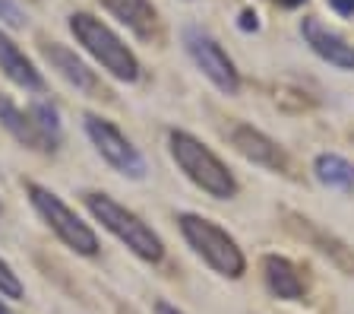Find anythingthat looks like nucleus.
<instances>
[{
  "label": "nucleus",
  "mask_w": 354,
  "mask_h": 314,
  "mask_svg": "<svg viewBox=\"0 0 354 314\" xmlns=\"http://www.w3.org/2000/svg\"><path fill=\"white\" fill-rule=\"evenodd\" d=\"M86 209L102 223V229H108L120 245H127V251L140 257L146 263H158L165 257V241L158 238V232H152V225L142 223L133 209H127L124 203H118L114 197L98 194V191H88L82 197Z\"/></svg>",
  "instance_id": "1"
},
{
  "label": "nucleus",
  "mask_w": 354,
  "mask_h": 314,
  "mask_svg": "<svg viewBox=\"0 0 354 314\" xmlns=\"http://www.w3.org/2000/svg\"><path fill=\"white\" fill-rule=\"evenodd\" d=\"M168 150L177 168L215 200H231L237 194V178L228 172V165L221 162L206 143H199L187 130H171L168 134Z\"/></svg>",
  "instance_id": "2"
},
{
  "label": "nucleus",
  "mask_w": 354,
  "mask_h": 314,
  "mask_svg": "<svg viewBox=\"0 0 354 314\" xmlns=\"http://www.w3.org/2000/svg\"><path fill=\"white\" fill-rule=\"evenodd\" d=\"M70 32L76 35L82 48H86L102 70H108L114 80L136 82L140 80V60L130 48L124 45V38L118 32L104 26L98 16L92 13H73L70 16Z\"/></svg>",
  "instance_id": "3"
},
{
  "label": "nucleus",
  "mask_w": 354,
  "mask_h": 314,
  "mask_svg": "<svg viewBox=\"0 0 354 314\" xmlns=\"http://www.w3.org/2000/svg\"><path fill=\"white\" fill-rule=\"evenodd\" d=\"M177 225H180V235L187 238V245H190L215 273H221V277H228V279L243 277L247 257H243L237 241L231 238L221 225H215L212 219H206V216H196V213H180Z\"/></svg>",
  "instance_id": "4"
},
{
  "label": "nucleus",
  "mask_w": 354,
  "mask_h": 314,
  "mask_svg": "<svg viewBox=\"0 0 354 314\" xmlns=\"http://www.w3.org/2000/svg\"><path fill=\"white\" fill-rule=\"evenodd\" d=\"M26 194H29L35 213L44 219V225H48V229H51L70 251H76V254H82V257H95L98 254L95 232H92V229H88L73 209L54 194V191H48V187H41V184H29L26 187Z\"/></svg>",
  "instance_id": "5"
},
{
  "label": "nucleus",
  "mask_w": 354,
  "mask_h": 314,
  "mask_svg": "<svg viewBox=\"0 0 354 314\" xmlns=\"http://www.w3.org/2000/svg\"><path fill=\"white\" fill-rule=\"evenodd\" d=\"M184 48H187V54H190V60L203 70V76H206L218 92H225V96H237V92H241V73H237L234 60L228 58V51H225L209 32L196 29V26L184 29Z\"/></svg>",
  "instance_id": "6"
},
{
  "label": "nucleus",
  "mask_w": 354,
  "mask_h": 314,
  "mask_svg": "<svg viewBox=\"0 0 354 314\" xmlns=\"http://www.w3.org/2000/svg\"><path fill=\"white\" fill-rule=\"evenodd\" d=\"M82 128H86V137L92 140L95 152L114 172L127 175V178H142V175H146V159L127 140V134H120V128H114L111 121L98 118V114H86Z\"/></svg>",
  "instance_id": "7"
},
{
  "label": "nucleus",
  "mask_w": 354,
  "mask_h": 314,
  "mask_svg": "<svg viewBox=\"0 0 354 314\" xmlns=\"http://www.w3.org/2000/svg\"><path fill=\"white\" fill-rule=\"evenodd\" d=\"M228 140H231V146L247 159V162L263 165V168H269V172H281V175L291 172V156L281 150L272 137H266L263 130H257V128H250V124H241V121H237V124H231L228 128Z\"/></svg>",
  "instance_id": "8"
},
{
  "label": "nucleus",
  "mask_w": 354,
  "mask_h": 314,
  "mask_svg": "<svg viewBox=\"0 0 354 314\" xmlns=\"http://www.w3.org/2000/svg\"><path fill=\"white\" fill-rule=\"evenodd\" d=\"M285 229L295 235V238H301L304 245L317 247L319 254H323L326 261L335 263L342 273L354 277V247H348L342 238H335L332 232H326L323 225H317L313 219H307V216H301V213H291V209H288L285 213Z\"/></svg>",
  "instance_id": "9"
},
{
  "label": "nucleus",
  "mask_w": 354,
  "mask_h": 314,
  "mask_svg": "<svg viewBox=\"0 0 354 314\" xmlns=\"http://www.w3.org/2000/svg\"><path fill=\"white\" fill-rule=\"evenodd\" d=\"M41 54H44V60L51 64V70H57V73L64 76V80L70 82L76 92H82V96H88V98L108 96V89H104L102 76H98L95 70L88 67V64H86V60H82L76 51H70L66 45H60V42H44V45H41Z\"/></svg>",
  "instance_id": "10"
},
{
  "label": "nucleus",
  "mask_w": 354,
  "mask_h": 314,
  "mask_svg": "<svg viewBox=\"0 0 354 314\" xmlns=\"http://www.w3.org/2000/svg\"><path fill=\"white\" fill-rule=\"evenodd\" d=\"M301 35L310 45V51L317 58H323L326 64H332L339 70H354V45H348L339 32L326 29L319 19L307 16V19H301Z\"/></svg>",
  "instance_id": "11"
},
{
  "label": "nucleus",
  "mask_w": 354,
  "mask_h": 314,
  "mask_svg": "<svg viewBox=\"0 0 354 314\" xmlns=\"http://www.w3.org/2000/svg\"><path fill=\"white\" fill-rule=\"evenodd\" d=\"M263 283L281 302H301L307 295V283H304L301 270L288 257H279V254L263 257Z\"/></svg>",
  "instance_id": "12"
},
{
  "label": "nucleus",
  "mask_w": 354,
  "mask_h": 314,
  "mask_svg": "<svg viewBox=\"0 0 354 314\" xmlns=\"http://www.w3.org/2000/svg\"><path fill=\"white\" fill-rule=\"evenodd\" d=\"M0 70H3V76H7L10 82H16L19 89H29V92L44 89V76L38 73V67L26 58V51H22L3 29H0Z\"/></svg>",
  "instance_id": "13"
},
{
  "label": "nucleus",
  "mask_w": 354,
  "mask_h": 314,
  "mask_svg": "<svg viewBox=\"0 0 354 314\" xmlns=\"http://www.w3.org/2000/svg\"><path fill=\"white\" fill-rule=\"evenodd\" d=\"M104 10H108L114 19L127 26L133 35L140 38H152L158 29V13L149 0H98Z\"/></svg>",
  "instance_id": "14"
},
{
  "label": "nucleus",
  "mask_w": 354,
  "mask_h": 314,
  "mask_svg": "<svg viewBox=\"0 0 354 314\" xmlns=\"http://www.w3.org/2000/svg\"><path fill=\"white\" fill-rule=\"evenodd\" d=\"M0 124H3V128L10 130V137H13L16 143H22V146H29V150H35V152H51L48 143L41 140V134L35 130V124H32L29 112H22L19 105L10 96H3V92H0Z\"/></svg>",
  "instance_id": "15"
},
{
  "label": "nucleus",
  "mask_w": 354,
  "mask_h": 314,
  "mask_svg": "<svg viewBox=\"0 0 354 314\" xmlns=\"http://www.w3.org/2000/svg\"><path fill=\"white\" fill-rule=\"evenodd\" d=\"M313 175L319 184L335 187V191H354V165L335 152H319L313 159Z\"/></svg>",
  "instance_id": "16"
},
{
  "label": "nucleus",
  "mask_w": 354,
  "mask_h": 314,
  "mask_svg": "<svg viewBox=\"0 0 354 314\" xmlns=\"http://www.w3.org/2000/svg\"><path fill=\"white\" fill-rule=\"evenodd\" d=\"M26 112H29V118H32V124H35V130L41 134V140L48 143V150L54 152V150L60 146V140H64V128H60L57 108H54L51 102H35V105H29Z\"/></svg>",
  "instance_id": "17"
},
{
  "label": "nucleus",
  "mask_w": 354,
  "mask_h": 314,
  "mask_svg": "<svg viewBox=\"0 0 354 314\" xmlns=\"http://www.w3.org/2000/svg\"><path fill=\"white\" fill-rule=\"evenodd\" d=\"M0 299H22V283L3 257H0Z\"/></svg>",
  "instance_id": "18"
},
{
  "label": "nucleus",
  "mask_w": 354,
  "mask_h": 314,
  "mask_svg": "<svg viewBox=\"0 0 354 314\" xmlns=\"http://www.w3.org/2000/svg\"><path fill=\"white\" fill-rule=\"evenodd\" d=\"M0 23L10 26V29H22L26 26V13L19 10L16 0H0Z\"/></svg>",
  "instance_id": "19"
},
{
  "label": "nucleus",
  "mask_w": 354,
  "mask_h": 314,
  "mask_svg": "<svg viewBox=\"0 0 354 314\" xmlns=\"http://www.w3.org/2000/svg\"><path fill=\"white\" fill-rule=\"evenodd\" d=\"M329 7L342 16H354V0H329Z\"/></svg>",
  "instance_id": "20"
},
{
  "label": "nucleus",
  "mask_w": 354,
  "mask_h": 314,
  "mask_svg": "<svg viewBox=\"0 0 354 314\" xmlns=\"http://www.w3.org/2000/svg\"><path fill=\"white\" fill-rule=\"evenodd\" d=\"M155 314H184L180 308H174L171 302H155Z\"/></svg>",
  "instance_id": "21"
},
{
  "label": "nucleus",
  "mask_w": 354,
  "mask_h": 314,
  "mask_svg": "<svg viewBox=\"0 0 354 314\" xmlns=\"http://www.w3.org/2000/svg\"><path fill=\"white\" fill-rule=\"evenodd\" d=\"M269 3H275V7H281V10H297V7H304L307 0H269Z\"/></svg>",
  "instance_id": "22"
},
{
  "label": "nucleus",
  "mask_w": 354,
  "mask_h": 314,
  "mask_svg": "<svg viewBox=\"0 0 354 314\" xmlns=\"http://www.w3.org/2000/svg\"><path fill=\"white\" fill-rule=\"evenodd\" d=\"M241 19H243V23H241L243 29H257V16H253V13H243Z\"/></svg>",
  "instance_id": "23"
},
{
  "label": "nucleus",
  "mask_w": 354,
  "mask_h": 314,
  "mask_svg": "<svg viewBox=\"0 0 354 314\" xmlns=\"http://www.w3.org/2000/svg\"><path fill=\"white\" fill-rule=\"evenodd\" d=\"M0 314H13V311H10L7 305H3V299H0Z\"/></svg>",
  "instance_id": "24"
}]
</instances>
